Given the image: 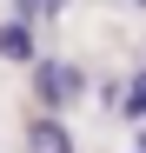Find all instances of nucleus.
<instances>
[{"label":"nucleus","mask_w":146,"mask_h":153,"mask_svg":"<svg viewBox=\"0 0 146 153\" xmlns=\"http://www.w3.org/2000/svg\"><path fill=\"white\" fill-rule=\"evenodd\" d=\"M119 107H126V113H146V73H139V80H126V93H119Z\"/></svg>","instance_id":"4"},{"label":"nucleus","mask_w":146,"mask_h":153,"mask_svg":"<svg viewBox=\"0 0 146 153\" xmlns=\"http://www.w3.org/2000/svg\"><path fill=\"white\" fill-rule=\"evenodd\" d=\"M40 7H46V0H13V13H20V20H33Z\"/></svg>","instance_id":"5"},{"label":"nucleus","mask_w":146,"mask_h":153,"mask_svg":"<svg viewBox=\"0 0 146 153\" xmlns=\"http://www.w3.org/2000/svg\"><path fill=\"white\" fill-rule=\"evenodd\" d=\"M33 87H40L46 107H60V100H80V93H86V73L66 67V60H40V67H33Z\"/></svg>","instance_id":"1"},{"label":"nucleus","mask_w":146,"mask_h":153,"mask_svg":"<svg viewBox=\"0 0 146 153\" xmlns=\"http://www.w3.org/2000/svg\"><path fill=\"white\" fill-rule=\"evenodd\" d=\"M27 153H73V140H66V126H60L53 113H40V120L27 126Z\"/></svg>","instance_id":"2"},{"label":"nucleus","mask_w":146,"mask_h":153,"mask_svg":"<svg viewBox=\"0 0 146 153\" xmlns=\"http://www.w3.org/2000/svg\"><path fill=\"white\" fill-rule=\"evenodd\" d=\"M0 60H33V20H7L0 27Z\"/></svg>","instance_id":"3"}]
</instances>
